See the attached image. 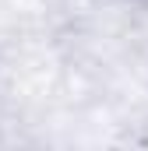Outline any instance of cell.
Listing matches in <instances>:
<instances>
[{
  "label": "cell",
  "mask_w": 148,
  "mask_h": 151,
  "mask_svg": "<svg viewBox=\"0 0 148 151\" xmlns=\"http://www.w3.org/2000/svg\"><path fill=\"white\" fill-rule=\"evenodd\" d=\"M127 4H134V7H141V11H148V0H127Z\"/></svg>",
  "instance_id": "1"
}]
</instances>
